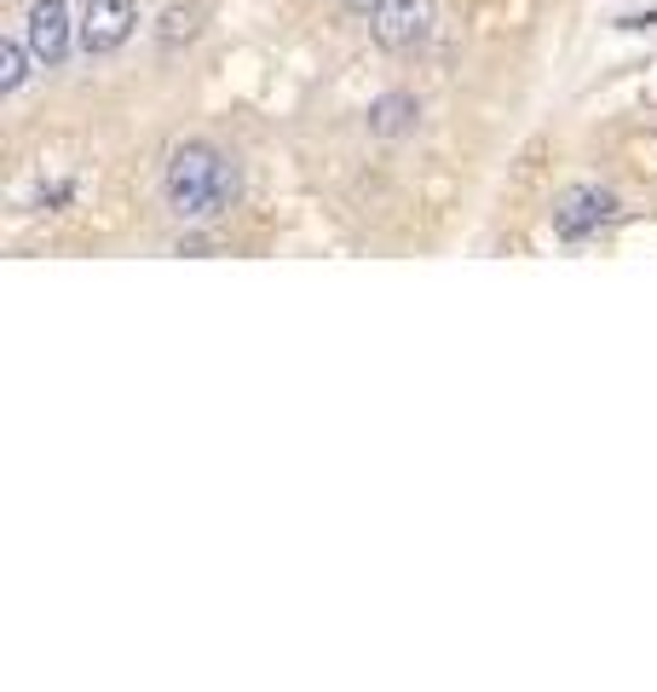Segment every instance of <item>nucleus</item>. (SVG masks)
Instances as JSON below:
<instances>
[{"instance_id":"obj_1","label":"nucleus","mask_w":657,"mask_h":692,"mask_svg":"<svg viewBox=\"0 0 657 692\" xmlns=\"http://www.w3.org/2000/svg\"><path fill=\"white\" fill-rule=\"evenodd\" d=\"M162 191H168V209L180 220H219L237 202V168H231V157H225L219 145L185 139L168 157Z\"/></svg>"},{"instance_id":"obj_2","label":"nucleus","mask_w":657,"mask_h":692,"mask_svg":"<svg viewBox=\"0 0 657 692\" xmlns=\"http://www.w3.org/2000/svg\"><path fill=\"white\" fill-rule=\"evenodd\" d=\"M369 35L387 53H416L433 35V0H375L369 7Z\"/></svg>"},{"instance_id":"obj_3","label":"nucleus","mask_w":657,"mask_h":692,"mask_svg":"<svg viewBox=\"0 0 657 692\" xmlns=\"http://www.w3.org/2000/svg\"><path fill=\"white\" fill-rule=\"evenodd\" d=\"M139 30V0H87L82 12V46L87 53H116Z\"/></svg>"},{"instance_id":"obj_4","label":"nucleus","mask_w":657,"mask_h":692,"mask_svg":"<svg viewBox=\"0 0 657 692\" xmlns=\"http://www.w3.org/2000/svg\"><path fill=\"white\" fill-rule=\"evenodd\" d=\"M612 191H600V185H577V191H566L560 202H553V231H560L566 243H583V237H594V231L612 220Z\"/></svg>"},{"instance_id":"obj_5","label":"nucleus","mask_w":657,"mask_h":692,"mask_svg":"<svg viewBox=\"0 0 657 692\" xmlns=\"http://www.w3.org/2000/svg\"><path fill=\"white\" fill-rule=\"evenodd\" d=\"M23 41L35 46V64H64L69 58V7L64 0H35Z\"/></svg>"},{"instance_id":"obj_6","label":"nucleus","mask_w":657,"mask_h":692,"mask_svg":"<svg viewBox=\"0 0 657 692\" xmlns=\"http://www.w3.org/2000/svg\"><path fill=\"white\" fill-rule=\"evenodd\" d=\"M364 121H369L375 139H403V134L421 121V105H416V93H381V98L369 105Z\"/></svg>"},{"instance_id":"obj_7","label":"nucleus","mask_w":657,"mask_h":692,"mask_svg":"<svg viewBox=\"0 0 657 692\" xmlns=\"http://www.w3.org/2000/svg\"><path fill=\"white\" fill-rule=\"evenodd\" d=\"M30 58H35V46L30 41H0V93H18L23 82H30Z\"/></svg>"},{"instance_id":"obj_8","label":"nucleus","mask_w":657,"mask_h":692,"mask_svg":"<svg viewBox=\"0 0 657 692\" xmlns=\"http://www.w3.org/2000/svg\"><path fill=\"white\" fill-rule=\"evenodd\" d=\"M196 30H202V7H168L162 12V46L196 41Z\"/></svg>"},{"instance_id":"obj_9","label":"nucleus","mask_w":657,"mask_h":692,"mask_svg":"<svg viewBox=\"0 0 657 692\" xmlns=\"http://www.w3.org/2000/svg\"><path fill=\"white\" fill-rule=\"evenodd\" d=\"M341 7H346V12H358V18H369V7H375V0H341Z\"/></svg>"}]
</instances>
